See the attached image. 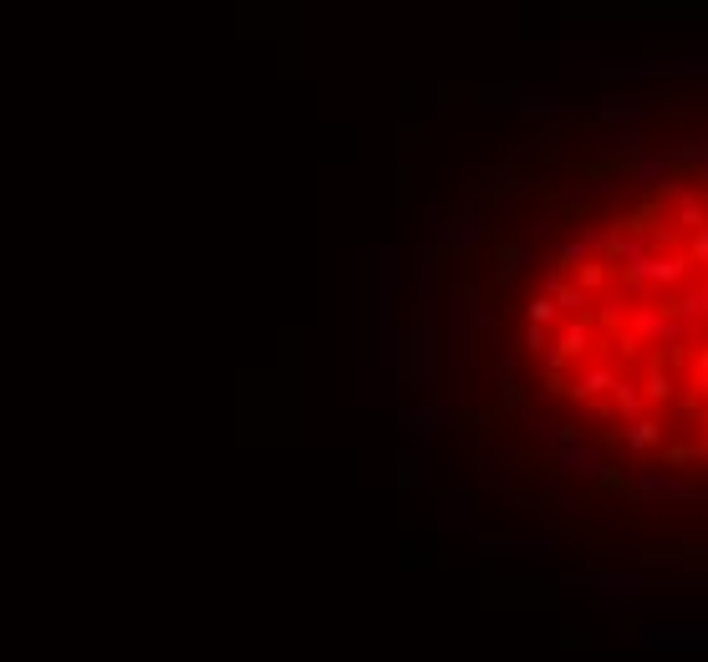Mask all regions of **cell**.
Wrapping results in <instances>:
<instances>
[{"mask_svg": "<svg viewBox=\"0 0 708 662\" xmlns=\"http://www.w3.org/2000/svg\"><path fill=\"white\" fill-rule=\"evenodd\" d=\"M622 372L617 367H607V362H596V367H586L576 382H566V398H576V403H596L602 393H612V382H617Z\"/></svg>", "mask_w": 708, "mask_h": 662, "instance_id": "8", "label": "cell"}, {"mask_svg": "<svg viewBox=\"0 0 708 662\" xmlns=\"http://www.w3.org/2000/svg\"><path fill=\"white\" fill-rule=\"evenodd\" d=\"M663 158L673 163V174L678 179H698V174H708V133H693V138H673L668 148H663Z\"/></svg>", "mask_w": 708, "mask_h": 662, "instance_id": "6", "label": "cell"}, {"mask_svg": "<svg viewBox=\"0 0 708 662\" xmlns=\"http://www.w3.org/2000/svg\"><path fill=\"white\" fill-rule=\"evenodd\" d=\"M693 403L708 408V367H693Z\"/></svg>", "mask_w": 708, "mask_h": 662, "instance_id": "20", "label": "cell"}, {"mask_svg": "<svg viewBox=\"0 0 708 662\" xmlns=\"http://www.w3.org/2000/svg\"><path fill=\"white\" fill-rule=\"evenodd\" d=\"M642 118H647V107H642L637 92H607L602 107H596V123H602V128H622V133H637Z\"/></svg>", "mask_w": 708, "mask_h": 662, "instance_id": "5", "label": "cell"}, {"mask_svg": "<svg viewBox=\"0 0 708 662\" xmlns=\"http://www.w3.org/2000/svg\"><path fill=\"white\" fill-rule=\"evenodd\" d=\"M642 158H647V143H642V133H612L602 153H596V158H581V163H576V179H586V184L632 179V169H637Z\"/></svg>", "mask_w": 708, "mask_h": 662, "instance_id": "1", "label": "cell"}, {"mask_svg": "<svg viewBox=\"0 0 708 662\" xmlns=\"http://www.w3.org/2000/svg\"><path fill=\"white\" fill-rule=\"evenodd\" d=\"M622 449L627 454H647V449H663V423H652V418H637L622 428Z\"/></svg>", "mask_w": 708, "mask_h": 662, "instance_id": "13", "label": "cell"}, {"mask_svg": "<svg viewBox=\"0 0 708 662\" xmlns=\"http://www.w3.org/2000/svg\"><path fill=\"white\" fill-rule=\"evenodd\" d=\"M591 311H596V326H602L607 337H617V331L627 326V311H632V301H627L617 286H607L602 296H591Z\"/></svg>", "mask_w": 708, "mask_h": 662, "instance_id": "10", "label": "cell"}, {"mask_svg": "<svg viewBox=\"0 0 708 662\" xmlns=\"http://www.w3.org/2000/svg\"><path fill=\"white\" fill-rule=\"evenodd\" d=\"M673 179H678V174H673V163H668L663 153H647V158L637 163V169H632V189H642L647 199L658 194V189H668ZM683 184H688V179H683Z\"/></svg>", "mask_w": 708, "mask_h": 662, "instance_id": "9", "label": "cell"}, {"mask_svg": "<svg viewBox=\"0 0 708 662\" xmlns=\"http://www.w3.org/2000/svg\"><path fill=\"white\" fill-rule=\"evenodd\" d=\"M612 408L622 413V423H637V418H642V393H637V382H627V377L612 382Z\"/></svg>", "mask_w": 708, "mask_h": 662, "instance_id": "16", "label": "cell"}, {"mask_svg": "<svg viewBox=\"0 0 708 662\" xmlns=\"http://www.w3.org/2000/svg\"><path fill=\"white\" fill-rule=\"evenodd\" d=\"M688 255L683 250H668V255H647L642 260V275H647V291H658V296H673V291H683V281H688Z\"/></svg>", "mask_w": 708, "mask_h": 662, "instance_id": "3", "label": "cell"}, {"mask_svg": "<svg viewBox=\"0 0 708 662\" xmlns=\"http://www.w3.org/2000/svg\"><path fill=\"white\" fill-rule=\"evenodd\" d=\"M703 347H708V342H703Z\"/></svg>", "mask_w": 708, "mask_h": 662, "instance_id": "23", "label": "cell"}, {"mask_svg": "<svg viewBox=\"0 0 708 662\" xmlns=\"http://www.w3.org/2000/svg\"><path fill=\"white\" fill-rule=\"evenodd\" d=\"M683 255H688V265H703V270H708V230H698V235H688V245H683Z\"/></svg>", "mask_w": 708, "mask_h": 662, "instance_id": "19", "label": "cell"}, {"mask_svg": "<svg viewBox=\"0 0 708 662\" xmlns=\"http://www.w3.org/2000/svg\"><path fill=\"white\" fill-rule=\"evenodd\" d=\"M693 184H698V189H693V194H698V199H703V209H708V174H698V179H693Z\"/></svg>", "mask_w": 708, "mask_h": 662, "instance_id": "22", "label": "cell"}, {"mask_svg": "<svg viewBox=\"0 0 708 662\" xmlns=\"http://www.w3.org/2000/svg\"><path fill=\"white\" fill-rule=\"evenodd\" d=\"M642 561H652V566H708V535H698L688 545H652V550H642Z\"/></svg>", "mask_w": 708, "mask_h": 662, "instance_id": "7", "label": "cell"}, {"mask_svg": "<svg viewBox=\"0 0 708 662\" xmlns=\"http://www.w3.org/2000/svg\"><path fill=\"white\" fill-rule=\"evenodd\" d=\"M673 225H678L683 235L708 230V209H703V199H698V194H688V199H678V204H673Z\"/></svg>", "mask_w": 708, "mask_h": 662, "instance_id": "15", "label": "cell"}, {"mask_svg": "<svg viewBox=\"0 0 708 662\" xmlns=\"http://www.w3.org/2000/svg\"><path fill=\"white\" fill-rule=\"evenodd\" d=\"M525 316H530V326H540V331H546V326H551L561 311H556V301H551V296H535V301L525 306Z\"/></svg>", "mask_w": 708, "mask_h": 662, "instance_id": "17", "label": "cell"}, {"mask_svg": "<svg viewBox=\"0 0 708 662\" xmlns=\"http://www.w3.org/2000/svg\"><path fill=\"white\" fill-rule=\"evenodd\" d=\"M525 347H530V352H540V347H546V331L530 326V331H525Z\"/></svg>", "mask_w": 708, "mask_h": 662, "instance_id": "21", "label": "cell"}, {"mask_svg": "<svg viewBox=\"0 0 708 662\" xmlns=\"http://www.w3.org/2000/svg\"><path fill=\"white\" fill-rule=\"evenodd\" d=\"M525 260H530V250H525L520 240H500V255H495V286H500V296H510V291H515Z\"/></svg>", "mask_w": 708, "mask_h": 662, "instance_id": "11", "label": "cell"}, {"mask_svg": "<svg viewBox=\"0 0 708 662\" xmlns=\"http://www.w3.org/2000/svg\"><path fill=\"white\" fill-rule=\"evenodd\" d=\"M642 647L647 652H708V617H688V622H647L642 627Z\"/></svg>", "mask_w": 708, "mask_h": 662, "instance_id": "2", "label": "cell"}, {"mask_svg": "<svg viewBox=\"0 0 708 662\" xmlns=\"http://www.w3.org/2000/svg\"><path fill=\"white\" fill-rule=\"evenodd\" d=\"M520 113H525V118H556V113H561V102H556V97H525V102H520Z\"/></svg>", "mask_w": 708, "mask_h": 662, "instance_id": "18", "label": "cell"}, {"mask_svg": "<svg viewBox=\"0 0 708 662\" xmlns=\"http://www.w3.org/2000/svg\"><path fill=\"white\" fill-rule=\"evenodd\" d=\"M637 393H642V403H673V393H678V388H673V372L658 362V352L647 357V377H642V388H637Z\"/></svg>", "mask_w": 708, "mask_h": 662, "instance_id": "12", "label": "cell"}, {"mask_svg": "<svg viewBox=\"0 0 708 662\" xmlns=\"http://www.w3.org/2000/svg\"><path fill=\"white\" fill-rule=\"evenodd\" d=\"M612 286V265L596 255V260H586V265H576V291H586V296H602Z\"/></svg>", "mask_w": 708, "mask_h": 662, "instance_id": "14", "label": "cell"}, {"mask_svg": "<svg viewBox=\"0 0 708 662\" xmlns=\"http://www.w3.org/2000/svg\"><path fill=\"white\" fill-rule=\"evenodd\" d=\"M647 500H673V505H683V500H693V484H688L683 474L647 469V474L632 484V505H647Z\"/></svg>", "mask_w": 708, "mask_h": 662, "instance_id": "4", "label": "cell"}]
</instances>
